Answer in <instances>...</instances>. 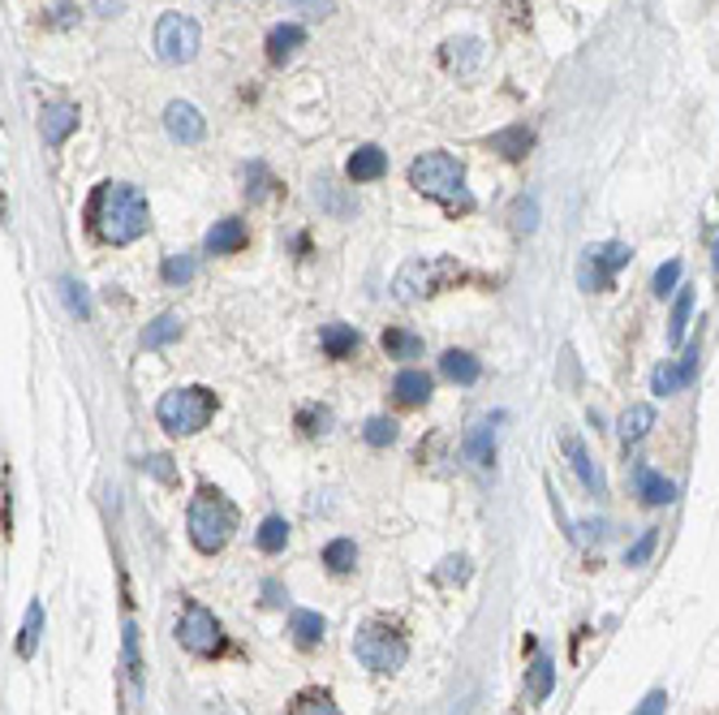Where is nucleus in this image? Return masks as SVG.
<instances>
[{"label":"nucleus","instance_id":"14","mask_svg":"<svg viewBox=\"0 0 719 715\" xmlns=\"http://www.w3.org/2000/svg\"><path fill=\"white\" fill-rule=\"evenodd\" d=\"M495 423L500 418H475L466 440H462V453H466V462L475 471H491L495 466Z\"/></svg>","mask_w":719,"mask_h":715},{"label":"nucleus","instance_id":"37","mask_svg":"<svg viewBox=\"0 0 719 715\" xmlns=\"http://www.w3.org/2000/svg\"><path fill=\"white\" fill-rule=\"evenodd\" d=\"M362 440L370 444V449H388V444H396V423L392 418H370L366 427H362Z\"/></svg>","mask_w":719,"mask_h":715},{"label":"nucleus","instance_id":"6","mask_svg":"<svg viewBox=\"0 0 719 715\" xmlns=\"http://www.w3.org/2000/svg\"><path fill=\"white\" fill-rule=\"evenodd\" d=\"M354 660H358L362 668H370V673H396V668H405V660H409V642H405V634H401V625H392V620H366L358 634H354Z\"/></svg>","mask_w":719,"mask_h":715},{"label":"nucleus","instance_id":"18","mask_svg":"<svg viewBox=\"0 0 719 715\" xmlns=\"http://www.w3.org/2000/svg\"><path fill=\"white\" fill-rule=\"evenodd\" d=\"M302 43H306L302 22H276V26L267 30V61H272V65H285Z\"/></svg>","mask_w":719,"mask_h":715},{"label":"nucleus","instance_id":"40","mask_svg":"<svg viewBox=\"0 0 719 715\" xmlns=\"http://www.w3.org/2000/svg\"><path fill=\"white\" fill-rule=\"evenodd\" d=\"M681 375H685V388L694 384V375H698V362H703V328H698V337H690L685 341V350H681Z\"/></svg>","mask_w":719,"mask_h":715},{"label":"nucleus","instance_id":"24","mask_svg":"<svg viewBox=\"0 0 719 715\" xmlns=\"http://www.w3.org/2000/svg\"><path fill=\"white\" fill-rule=\"evenodd\" d=\"M651 431H655V405L638 401V405H629V410L620 414V440H625L629 449H633V444H642Z\"/></svg>","mask_w":719,"mask_h":715},{"label":"nucleus","instance_id":"7","mask_svg":"<svg viewBox=\"0 0 719 715\" xmlns=\"http://www.w3.org/2000/svg\"><path fill=\"white\" fill-rule=\"evenodd\" d=\"M177 642L199 655V660H220L229 651V638H225V625L216 620V612H207L199 599H186L181 603V620H177Z\"/></svg>","mask_w":719,"mask_h":715},{"label":"nucleus","instance_id":"17","mask_svg":"<svg viewBox=\"0 0 719 715\" xmlns=\"http://www.w3.org/2000/svg\"><path fill=\"white\" fill-rule=\"evenodd\" d=\"M245 241H250L245 221H238V216H225V221H216V225L207 229L203 246H207V254H238V250H245Z\"/></svg>","mask_w":719,"mask_h":715},{"label":"nucleus","instance_id":"20","mask_svg":"<svg viewBox=\"0 0 719 715\" xmlns=\"http://www.w3.org/2000/svg\"><path fill=\"white\" fill-rule=\"evenodd\" d=\"M690 319H694V289L681 285L677 298H672V315H668V346H672V350H685V341H690Z\"/></svg>","mask_w":719,"mask_h":715},{"label":"nucleus","instance_id":"41","mask_svg":"<svg viewBox=\"0 0 719 715\" xmlns=\"http://www.w3.org/2000/svg\"><path fill=\"white\" fill-rule=\"evenodd\" d=\"M267 190H272V173H267V164L254 160V164L245 168V199H263Z\"/></svg>","mask_w":719,"mask_h":715},{"label":"nucleus","instance_id":"33","mask_svg":"<svg viewBox=\"0 0 719 715\" xmlns=\"http://www.w3.org/2000/svg\"><path fill=\"white\" fill-rule=\"evenodd\" d=\"M681 259H668V263H659L655 267V276H651V293L664 302V298H677V289H681Z\"/></svg>","mask_w":719,"mask_h":715},{"label":"nucleus","instance_id":"27","mask_svg":"<svg viewBox=\"0 0 719 715\" xmlns=\"http://www.w3.org/2000/svg\"><path fill=\"white\" fill-rule=\"evenodd\" d=\"M177 337H181V315H173V311H168V315H160L155 324H147V328H142L138 346H142V350H164V346H173Z\"/></svg>","mask_w":719,"mask_h":715},{"label":"nucleus","instance_id":"5","mask_svg":"<svg viewBox=\"0 0 719 715\" xmlns=\"http://www.w3.org/2000/svg\"><path fill=\"white\" fill-rule=\"evenodd\" d=\"M216 392L203 388V384H186V388H173L155 401V418L168 436H199L212 418H216Z\"/></svg>","mask_w":719,"mask_h":715},{"label":"nucleus","instance_id":"23","mask_svg":"<svg viewBox=\"0 0 719 715\" xmlns=\"http://www.w3.org/2000/svg\"><path fill=\"white\" fill-rule=\"evenodd\" d=\"M440 375L453 379V384H462V388H470V384H479L482 362L475 354H466V350H444L440 354Z\"/></svg>","mask_w":719,"mask_h":715},{"label":"nucleus","instance_id":"22","mask_svg":"<svg viewBox=\"0 0 719 715\" xmlns=\"http://www.w3.org/2000/svg\"><path fill=\"white\" fill-rule=\"evenodd\" d=\"M289 634H293V642H298L302 651H311V647L324 642L328 625H324L319 612H311V607H293V612H289Z\"/></svg>","mask_w":719,"mask_h":715},{"label":"nucleus","instance_id":"21","mask_svg":"<svg viewBox=\"0 0 719 715\" xmlns=\"http://www.w3.org/2000/svg\"><path fill=\"white\" fill-rule=\"evenodd\" d=\"M487 147L500 151L504 160H526L530 147H534V134H530V125H508V129H495L487 138Z\"/></svg>","mask_w":719,"mask_h":715},{"label":"nucleus","instance_id":"2","mask_svg":"<svg viewBox=\"0 0 719 715\" xmlns=\"http://www.w3.org/2000/svg\"><path fill=\"white\" fill-rule=\"evenodd\" d=\"M466 280H475V272L466 263H457L453 254H418V259L401 263V272L392 276V298L414 306V302L436 298L444 289H457Z\"/></svg>","mask_w":719,"mask_h":715},{"label":"nucleus","instance_id":"32","mask_svg":"<svg viewBox=\"0 0 719 715\" xmlns=\"http://www.w3.org/2000/svg\"><path fill=\"white\" fill-rule=\"evenodd\" d=\"M194 272H199L194 254H168V259L160 263V276H164V285H173V289L190 285V280H194Z\"/></svg>","mask_w":719,"mask_h":715},{"label":"nucleus","instance_id":"16","mask_svg":"<svg viewBox=\"0 0 719 715\" xmlns=\"http://www.w3.org/2000/svg\"><path fill=\"white\" fill-rule=\"evenodd\" d=\"M388 173V151L383 147H375V142H366L358 147L354 155H350V164H345V177L354 181V186H366V181H379Z\"/></svg>","mask_w":719,"mask_h":715},{"label":"nucleus","instance_id":"10","mask_svg":"<svg viewBox=\"0 0 719 715\" xmlns=\"http://www.w3.org/2000/svg\"><path fill=\"white\" fill-rule=\"evenodd\" d=\"M560 453L569 457V471L582 478V487H586L591 496H607V478H603L600 462L591 457V449H586V440H582V436L565 431V436H560Z\"/></svg>","mask_w":719,"mask_h":715},{"label":"nucleus","instance_id":"25","mask_svg":"<svg viewBox=\"0 0 719 715\" xmlns=\"http://www.w3.org/2000/svg\"><path fill=\"white\" fill-rule=\"evenodd\" d=\"M254 548H258L263 556H280V552L289 548V522H285L280 513L263 517V522H258V530H254Z\"/></svg>","mask_w":719,"mask_h":715},{"label":"nucleus","instance_id":"28","mask_svg":"<svg viewBox=\"0 0 719 715\" xmlns=\"http://www.w3.org/2000/svg\"><path fill=\"white\" fill-rule=\"evenodd\" d=\"M39 638H43V603L35 599V603L26 607V616H22V634H17V655H22V660H35V651H39Z\"/></svg>","mask_w":719,"mask_h":715},{"label":"nucleus","instance_id":"36","mask_svg":"<svg viewBox=\"0 0 719 715\" xmlns=\"http://www.w3.org/2000/svg\"><path fill=\"white\" fill-rule=\"evenodd\" d=\"M298 427H302L306 436H328L332 410H328V405H302V410H298Z\"/></svg>","mask_w":719,"mask_h":715},{"label":"nucleus","instance_id":"47","mask_svg":"<svg viewBox=\"0 0 719 715\" xmlns=\"http://www.w3.org/2000/svg\"><path fill=\"white\" fill-rule=\"evenodd\" d=\"M263 595H267V603H280V587L276 582H263Z\"/></svg>","mask_w":719,"mask_h":715},{"label":"nucleus","instance_id":"44","mask_svg":"<svg viewBox=\"0 0 719 715\" xmlns=\"http://www.w3.org/2000/svg\"><path fill=\"white\" fill-rule=\"evenodd\" d=\"M513 216H517V234H530V229L539 225V221H534V216H539V203H534V199H521Z\"/></svg>","mask_w":719,"mask_h":715},{"label":"nucleus","instance_id":"29","mask_svg":"<svg viewBox=\"0 0 719 715\" xmlns=\"http://www.w3.org/2000/svg\"><path fill=\"white\" fill-rule=\"evenodd\" d=\"M379 346H383V354L401 358V362H409V358H422V337H414L409 328H388V333L379 337Z\"/></svg>","mask_w":719,"mask_h":715},{"label":"nucleus","instance_id":"31","mask_svg":"<svg viewBox=\"0 0 719 715\" xmlns=\"http://www.w3.org/2000/svg\"><path fill=\"white\" fill-rule=\"evenodd\" d=\"M685 388V375H681V362H672V358H664L655 371H651V392L655 397H672V392H681Z\"/></svg>","mask_w":719,"mask_h":715},{"label":"nucleus","instance_id":"13","mask_svg":"<svg viewBox=\"0 0 719 715\" xmlns=\"http://www.w3.org/2000/svg\"><path fill=\"white\" fill-rule=\"evenodd\" d=\"M74 129H78V104H70V100L43 104V113H39V138H43V147H61Z\"/></svg>","mask_w":719,"mask_h":715},{"label":"nucleus","instance_id":"38","mask_svg":"<svg viewBox=\"0 0 719 715\" xmlns=\"http://www.w3.org/2000/svg\"><path fill=\"white\" fill-rule=\"evenodd\" d=\"M61 289H65V306H70V315H78L83 324L91 319V298H87V285H78V280H61Z\"/></svg>","mask_w":719,"mask_h":715},{"label":"nucleus","instance_id":"1","mask_svg":"<svg viewBox=\"0 0 719 715\" xmlns=\"http://www.w3.org/2000/svg\"><path fill=\"white\" fill-rule=\"evenodd\" d=\"M87 221L96 229V238L109 246H129L147 234L151 225V208L147 195L129 181H100L91 203H87Z\"/></svg>","mask_w":719,"mask_h":715},{"label":"nucleus","instance_id":"4","mask_svg":"<svg viewBox=\"0 0 719 715\" xmlns=\"http://www.w3.org/2000/svg\"><path fill=\"white\" fill-rule=\"evenodd\" d=\"M409 186H414L418 195H427V199L449 203V208H462V212L475 208V199L466 195V164H462L457 155H449V151H427V155H418V160L409 164Z\"/></svg>","mask_w":719,"mask_h":715},{"label":"nucleus","instance_id":"15","mask_svg":"<svg viewBox=\"0 0 719 715\" xmlns=\"http://www.w3.org/2000/svg\"><path fill=\"white\" fill-rule=\"evenodd\" d=\"M431 375L427 371H418V366H405V371H396V379H392V397H396V405H405V410H418V405H427L431 401Z\"/></svg>","mask_w":719,"mask_h":715},{"label":"nucleus","instance_id":"34","mask_svg":"<svg viewBox=\"0 0 719 715\" xmlns=\"http://www.w3.org/2000/svg\"><path fill=\"white\" fill-rule=\"evenodd\" d=\"M289 715H345V712L332 703V694H328V690H306V694H298V699H293Z\"/></svg>","mask_w":719,"mask_h":715},{"label":"nucleus","instance_id":"19","mask_svg":"<svg viewBox=\"0 0 719 715\" xmlns=\"http://www.w3.org/2000/svg\"><path fill=\"white\" fill-rule=\"evenodd\" d=\"M552 690H556V660L547 651H534V660L526 668V694H530V703H547Z\"/></svg>","mask_w":719,"mask_h":715},{"label":"nucleus","instance_id":"48","mask_svg":"<svg viewBox=\"0 0 719 715\" xmlns=\"http://www.w3.org/2000/svg\"><path fill=\"white\" fill-rule=\"evenodd\" d=\"M711 272L719 276V241H716V250H711Z\"/></svg>","mask_w":719,"mask_h":715},{"label":"nucleus","instance_id":"30","mask_svg":"<svg viewBox=\"0 0 719 715\" xmlns=\"http://www.w3.org/2000/svg\"><path fill=\"white\" fill-rule=\"evenodd\" d=\"M324 565H328V574H354V565H358V543L354 539H332L328 548H324Z\"/></svg>","mask_w":719,"mask_h":715},{"label":"nucleus","instance_id":"9","mask_svg":"<svg viewBox=\"0 0 719 715\" xmlns=\"http://www.w3.org/2000/svg\"><path fill=\"white\" fill-rule=\"evenodd\" d=\"M199 43H203V35H199V22H194V17H186V13H164V17L155 22V57H160L164 65H190V61L199 57Z\"/></svg>","mask_w":719,"mask_h":715},{"label":"nucleus","instance_id":"35","mask_svg":"<svg viewBox=\"0 0 719 715\" xmlns=\"http://www.w3.org/2000/svg\"><path fill=\"white\" fill-rule=\"evenodd\" d=\"M655 548H659V530L655 526H646L629 548H625V565L629 569H642V565H651V556H655Z\"/></svg>","mask_w":719,"mask_h":715},{"label":"nucleus","instance_id":"42","mask_svg":"<svg viewBox=\"0 0 719 715\" xmlns=\"http://www.w3.org/2000/svg\"><path fill=\"white\" fill-rule=\"evenodd\" d=\"M289 13H302V17H328L337 9V0H285Z\"/></svg>","mask_w":719,"mask_h":715},{"label":"nucleus","instance_id":"3","mask_svg":"<svg viewBox=\"0 0 719 715\" xmlns=\"http://www.w3.org/2000/svg\"><path fill=\"white\" fill-rule=\"evenodd\" d=\"M186 530H190V543L203 552V556H216L229 548L234 530H238V509L234 500L220 491V487H199L194 500H190V513H186Z\"/></svg>","mask_w":719,"mask_h":715},{"label":"nucleus","instance_id":"45","mask_svg":"<svg viewBox=\"0 0 719 715\" xmlns=\"http://www.w3.org/2000/svg\"><path fill=\"white\" fill-rule=\"evenodd\" d=\"M173 457H164V453H151V457H142V471H151V475L160 478V482H173V466H168Z\"/></svg>","mask_w":719,"mask_h":715},{"label":"nucleus","instance_id":"11","mask_svg":"<svg viewBox=\"0 0 719 715\" xmlns=\"http://www.w3.org/2000/svg\"><path fill=\"white\" fill-rule=\"evenodd\" d=\"M164 129H168L173 142L194 147V142H203V134H207V117H203L190 100H173V104L164 109Z\"/></svg>","mask_w":719,"mask_h":715},{"label":"nucleus","instance_id":"12","mask_svg":"<svg viewBox=\"0 0 719 715\" xmlns=\"http://www.w3.org/2000/svg\"><path fill=\"white\" fill-rule=\"evenodd\" d=\"M633 496L646 504V509H668V504H677V496H681V487L672 482V478H664L655 466H646V462H638L633 466Z\"/></svg>","mask_w":719,"mask_h":715},{"label":"nucleus","instance_id":"26","mask_svg":"<svg viewBox=\"0 0 719 715\" xmlns=\"http://www.w3.org/2000/svg\"><path fill=\"white\" fill-rule=\"evenodd\" d=\"M319 346H324V354L328 358L345 362V358L358 354V333H354L350 324H328V328L319 333Z\"/></svg>","mask_w":719,"mask_h":715},{"label":"nucleus","instance_id":"46","mask_svg":"<svg viewBox=\"0 0 719 715\" xmlns=\"http://www.w3.org/2000/svg\"><path fill=\"white\" fill-rule=\"evenodd\" d=\"M117 9H121V0H96V13H100V17H117Z\"/></svg>","mask_w":719,"mask_h":715},{"label":"nucleus","instance_id":"39","mask_svg":"<svg viewBox=\"0 0 719 715\" xmlns=\"http://www.w3.org/2000/svg\"><path fill=\"white\" fill-rule=\"evenodd\" d=\"M125 668H129V681H134V690H142V664H138V629H134V620H125Z\"/></svg>","mask_w":719,"mask_h":715},{"label":"nucleus","instance_id":"8","mask_svg":"<svg viewBox=\"0 0 719 715\" xmlns=\"http://www.w3.org/2000/svg\"><path fill=\"white\" fill-rule=\"evenodd\" d=\"M629 259H633V250L625 241H595V246H586L582 259H578V285L586 293H607L616 285V272L629 267Z\"/></svg>","mask_w":719,"mask_h":715},{"label":"nucleus","instance_id":"43","mask_svg":"<svg viewBox=\"0 0 719 715\" xmlns=\"http://www.w3.org/2000/svg\"><path fill=\"white\" fill-rule=\"evenodd\" d=\"M629 715H668V690H664V686L646 690V699H642Z\"/></svg>","mask_w":719,"mask_h":715}]
</instances>
